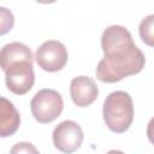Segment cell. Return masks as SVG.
<instances>
[{"instance_id": "6da1fadb", "label": "cell", "mask_w": 154, "mask_h": 154, "mask_svg": "<svg viewBox=\"0 0 154 154\" xmlns=\"http://www.w3.org/2000/svg\"><path fill=\"white\" fill-rule=\"evenodd\" d=\"M103 58L96 66V78L103 83L119 82L142 71L143 52L135 45L130 31L123 25H109L101 36Z\"/></svg>"}, {"instance_id": "7a4b0ae2", "label": "cell", "mask_w": 154, "mask_h": 154, "mask_svg": "<svg viewBox=\"0 0 154 154\" xmlns=\"http://www.w3.org/2000/svg\"><path fill=\"white\" fill-rule=\"evenodd\" d=\"M102 114L103 120L111 131L117 134L126 131L134 120L131 96L123 90L112 91L105 100Z\"/></svg>"}, {"instance_id": "3957f363", "label": "cell", "mask_w": 154, "mask_h": 154, "mask_svg": "<svg viewBox=\"0 0 154 154\" xmlns=\"http://www.w3.org/2000/svg\"><path fill=\"white\" fill-rule=\"evenodd\" d=\"M30 108L34 118L42 124H47L57 119L64 108L61 95L54 89L38 90L30 102Z\"/></svg>"}, {"instance_id": "277c9868", "label": "cell", "mask_w": 154, "mask_h": 154, "mask_svg": "<svg viewBox=\"0 0 154 154\" xmlns=\"http://www.w3.org/2000/svg\"><path fill=\"white\" fill-rule=\"evenodd\" d=\"M35 58L37 65L42 70L55 72L66 65L69 54L66 47L60 41L48 40L37 48Z\"/></svg>"}, {"instance_id": "5b68a950", "label": "cell", "mask_w": 154, "mask_h": 154, "mask_svg": "<svg viewBox=\"0 0 154 154\" xmlns=\"http://www.w3.org/2000/svg\"><path fill=\"white\" fill-rule=\"evenodd\" d=\"M5 83L13 94H26L35 83L32 63L19 61L8 66L5 71Z\"/></svg>"}, {"instance_id": "8992f818", "label": "cell", "mask_w": 154, "mask_h": 154, "mask_svg": "<svg viewBox=\"0 0 154 154\" xmlns=\"http://www.w3.org/2000/svg\"><path fill=\"white\" fill-rule=\"evenodd\" d=\"M83 142L82 128L73 120H64L54 128L53 143L54 147L66 154L76 152Z\"/></svg>"}, {"instance_id": "52a82bcc", "label": "cell", "mask_w": 154, "mask_h": 154, "mask_svg": "<svg viewBox=\"0 0 154 154\" xmlns=\"http://www.w3.org/2000/svg\"><path fill=\"white\" fill-rule=\"evenodd\" d=\"M99 94L95 81L88 76L75 77L70 83V95L73 103L78 107H87L91 105Z\"/></svg>"}, {"instance_id": "ba28073f", "label": "cell", "mask_w": 154, "mask_h": 154, "mask_svg": "<svg viewBox=\"0 0 154 154\" xmlns=\"http://www.w3.org/2000/svg\"><path fill=\"white\" fill-rule=\"evenodd\" d=\"M32 53L30 48L20 42H11L5 45L0 49V67L2 71L16 63L19 61H29L32 63Z\"/></svg>"}, {"instance_id": "9c48e42d", "label": "cell", "mask_w": 154, "mask_h": 154, "mask_svg": "<svg viewBox=\"0 0 154 154\" xmlns=\"http://www.w3.org/2000/svg\"><path fill=\"white\" fill-rule=\"evenodd\" d=\"M20 116L14 105L0 96V137L12 136L19 128Z\"/></svg>"}, {"instance_id": "30bf717a", "label": "cell", "mask_w": 154, "mask_h": 154, "mask_svg": "<svg viewBox=\"0 0 154 154\" xmlns=\"http://www.w3.org/2000/svg\"><path fill=\"white\" fill-rule=\"evenodd\" d=\"M153 28H154V14H149L143 18L140 23V36L144 43L153 46Z\"/></svg>"}, {"instance_id": "8fae6325", "label": "cell", "mask_w": 154, "mask_h": 154, "mask_svg": "<svg viewBox=\"0 0 154 154\" xmlns=\"http://www.w3.org/2000/svg\"><path fill=\"white\" fill-rule=\"evenodd\" d=\"M13 24H14L13 13L8 8L0 6V36L7 34L13 28Z\"/></svg>"}, {"instance_id": "7c38bea8", "label": "cell", "mask_w": 154, "mask_h": 154, "mask_svg": "<svg viewBox=\"0 0 154 154\" xmlns=\"http://www.w3.org/2000/svg\"><path fill=\"white\" fill-rule=\"evenodd\" d=\"M10 154H40V153L32 143H30V142H18L11 148Z\"/></svg>"}, {"instance_id": "4fadbf2b", "label": "cell", "mask_w": 154, "mask_h": 154, "mask_svg": "<svg viewBox=\"0 0 154 154\" xmlns=\"http://www.w3.org/2000/svg\"><path fill=\"white\" fill-rule=\"evenodd\" d=\"M106 154H124L122 150H117V149H113V150H109L108 153H106Z\"/></svg>"}]
</instances>
